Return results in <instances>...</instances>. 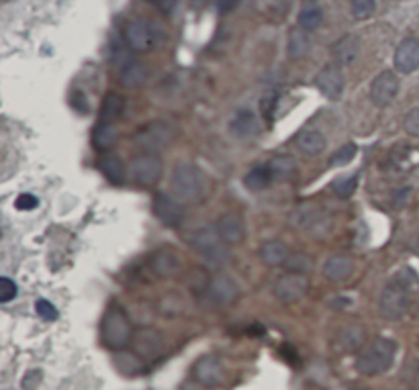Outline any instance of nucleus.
Here are the masks:
<instances>
[{
	"mask_svg": "<svg viewBox=\"0 0 419 390\" xmlns=\"http://www.w3.org/2000/svg\"><path fill=\"white\" fill-rule=\"evenodd\" d=\"M418 284V274L409 268L399 270L389 284L383 288L379 311L387 321H399L405 317L409 311V300H411V290Z\"/></svg>",
	"mask_w": 419,
	"mask_h": 390,
	"instance_id": "obj_1",
	"label": "nucleus"
},
{
	"mask_svg": "<svg viewBox=\"0 0 419 390\" xmlns=\"http://www.w3.org/2000/svg\"><path fill=\"white\" fill-rule=\"evenodd\" d=\"M395 354H397V343L393 339L377 337L364 350H360L356 358V370L364 376H381L393 366Z\"/></svg>",
	"mask_w": 419,
	"mask_h": 390,
	"instance_id": "obj_2",
	"label": "nucleus"
},
{
	"mask_svg": "<svg viewBox=\"0 0 419 390\" xmlns=\"http://www.w3.org/2000/svg\"><path fill=\"white\" fill-rule=\"evenodd\" d=\"M190 246H192V250L203 258V261H205L209 268L219 270V268L227 265V261H229L227 246H225V242L221 239V235L217 233V227H211V225L201 227V229L192 235Z\"/></svg>",
	"mask_w": 419,
	"mask_h": 390,
	"instance_id": "obj_3",
	"label": "nucleus"
},
{
	"mask_svg": "<svg viewBox=\"0 0 419 390\" xmlns=\"http://www.w3.org/2000/svg\"><path fill=\"white\" fill-rule=\"evenodd\" d=\"M101 337H103L105 346L111 350H123L125 346L131 343V339H134L131 321L121 307L113 304L107 309L103 323H101Z\"/></svg>",
	"mask_w": 419,
	"mask_h": 390,
	"instance_id": "obj_4",
	"label": "nucleus"
},
{
	"mask_svg": "<svg viewBox=\"0 0 419 390\" xmlns=\"http://www.w3.org/2000/svg\"><path fill=\"white\" fill-rule=\"evenodd\" d=\"M172 192L180 203H196L203 196V174L194 164H178L172 172Z\"/></svg>",
	"mask_w": 419,
	"mask_h": 390,
	"instance_id": "obj_5",
	"label": "nucleus"
},
{
	"mask_svg": "<svg viewBox=\"0 0 419 390\" xmlns=\"http://www.w3.org/2000/svg\"><path fill=\"white\" fill-rule=\"evenodd\" d=\"M174 137V131L168 123L164 121H151L147 125H143L138 135H136V145L140 147L143 153H157L162 151L164 147L170 145Z\"/></svg>",
	"mask_w": 419,
	"mask_h": 390,
	"instance_id": "obj_6",
	"label": "nucleus"
},
{
	"mask_svg": "<svg viewBox=\"0 0 419 390\" xmlns=\"http://www.w3.org/2000/svg\"><path fill=\"white\" fill-rule=\"evenodd\" d=\"M309 292V280L305 274H284L272 286V294L275 298L284 302V304H294L301 298H305V294Z\"/></svg>",
	"mask_w": 419,
	"mask_h": 390,
	"instance_id": "obj_7",
	"label": "nucleus"
},
{
	"mask_svg": "<svg viewBox=\"0 0 419 390\" xmlns=\"http://www.w3.org/2000/svg\"><path fill=\"white\" fill-rule=\"evenodd\" d=\"M125 43L134 51H147L157 43V27L145 18H138L125 29Z\"/></svg>",
	"mask_w": 419,
	"mask_h": 390,
	"instance_id": "obj_8",
	"label": "nucleus"
},
{
	"mask_svg": "<svg viewBox=\"0 0 419 390\" xmlns=\"http://www.w3.org/2000/svg\"><path fill=\"white\" fill-rule=\"evenodd\" d=\"M397 92H399V78L391 70L381 72L370 84V101L379 109L389 107L395 101Z\"/></svg>",
	"mask_w": 419,
	"mask_h": 390,
	"instance_id": "obj_9",
	"label": "nucleus"
},
{
	"mask_svg": "<svg viewBox=\"0 0 419 390\" xmlns=\"http://www.w3.org/2000/svg\"><path fill=\"white\" fill-rule=\"evenodd\" d=\"M131 174L141 186H153L162 178V161L153 153H141L131 161Z\"/></svg>",
	"mask_w": 419,
	"mask_h": 390,
	"instance_id": "obj_10",
	"label": "nucleus"
},
{
	"mask_svg": "<svg viewBox=\"0 0 419 390\" xmlns=\"http://www.w3.org/2000/svg\"><path fill=\"white\" fill-rule=\"evenodd\" d=\"M153 213L166 227H178L184 219V209L180 200L172 194H155L153 198Z\"/></svg>",
	"mask_w": 419,
	"mask_h": 390,
	"instance_id": "obj_11",
	"label": "nucleus"
},
{
	"mask_svg": "<svg viewBox=\"0 0 419 390\" xmlns=\"http://www.w3.org/2000/svg\"><path fill=\"white\" fill-rule=\"evenodd\" d=\"M315 86L319 88V92L329 99V101H338L344 92V76H342V70L340 66L331 64V66H325L317 78H315Z\"/></svg>",
	"mask_w": 419,
	"mask_h": 390,
	"instance_id": "obj_12",
	"label": "nucleus"
},
{
	"mask_svg": "<svg viewBox=\"0 0 419 390\" xmlns=\"http://www.w3.org/2000/svg\"><path fill=\"white\" fill-rule=\"evenodd\" d=\"M395 68L401 74H414L419 70V39L405 37L395 49Z\"/></svg>",
	"mask_w": 419,
	"mask_h": 390,
	"instance_id": "obj_13",
	"label": "nucleus"
},
{
	"mask_svg": "<svg viewBox=\"0 0 419 390\" xmlns=\"http://www.w3.org/2000/svg\"><path fill=\"white\" fill-rule=\"evenodd\" d=\"M134 352L140 358H155L162 350V335L155 329L149 327H141L138 331H134V339H131Z\"/></svg>",
	"mask_w": 419,
	"mask_h": 390,
	"instance_id": "obj_14",
	"label": "nucleus"
},
{
	"mask_svg": "<svg viewBox=\"0 0 419 390\" xmlns=\"http://www.w3.org/2000/svg\"><path fill=\"white\" fill-rule=\"evenodd\" d=\"M215 227H217V233L221 235V239L229 246H240L246 239V225H244L242 217L236 213L221 215Z\"/></svg>",
	"mask_w": 419,
	"mask_h": 390,
	"instance_id": "obj_15",
	"label": "nucleus"
},
{
	"mask_svg": "<svg viewBox=\"0 0 419 390\" xmlns=\"http://www.w3.org/2000/svg\"><path fill=\"white\" fill-rule=\"evenodd\" d=\"M194 378L203 387H219L225 378V370L217 358L205 356L194 364Z\"/></svg>",
	"mask_w": 419,
	"mask_h": 390,
	"instance_id": "obj_16",
	"label": "nucleus"
},
{
	"mask_svg": "<svg viewBox=\"0 0 419 390\" xmlns=\"http://www.w3.org/2000/svg\"><path fill=\"white\" fill-rule=\"evenodd\" d=\"M207 292H209L211 300H215L217 304H231L240 296V286H238V282L233 278L219 274V276L211 278V284H209Z\"/></svg>",
	"mask_w": 419,
	"mask_h": 390,
	"instance_id": "obj_17",
	"label": "nucleus"
},
{
	"mask_svg": "<svg viewBox=\"0 0 419 390\" xmlns=\"http://www.w3.org/2000/svg\"><path fill=\"white\" fill-rule=\"evenodd\" d=\"M358 51H360V41L356 35H344L331 47L335 66H352L358 57Z\"/></svg>",
	"mask_w": 419,
	"mask_h": 390,
	"instance_id": "obj_18",
	"label": "nucleus"
},
{
	"mask_svg": "<svg viewBox=\"0 0 419 390\" xmlns=\"http://www.w3.org/2000/svg\"><path fill=\"white\" fill-rule=\"evenodd\" d=\"M149 268H151V272H153L155 276H160V278H170V276H174V274L178 272V268H180V256H178L174 250H170V248L157 250V252L151 256V260H149Z\"/></svg>",
	"mask_w": 419,
	"mask_h": 390,
	"instance_id": "obj_19",
	"label": "nucleus"
},
{
	"mask_svg": "<svg viewBox=\"0 0 419 390\" xmlns=\"http://www.w3.org/2000/svg\"><path fill=\"white\" fill-rule=\"evenodd\" d=\"M229 131L240 139H250V137H254L258 133V119L248 109L238 111L229 121Z\"/></svg>",
	"mask_w": 419,
	"mask_h": 390,
	"instance_id": "obj_20",
	"label": "nucleus"
},
{
	"mask_svg": "<svg viewBox=\"0 0 419 390\" xmlns=\"http://www.w3.org/2000/svg\"><path fill=\"white\" fill-rule=\"evenodd\" d=\"M294 145L303 155L315 157L325 149V137H323V133H319L317 129H305L299 133Z\"/></svg>",
	"mask_w": 419,
	"mask_h": 390,
	"instance_id": "obj_21",
	"label": "nucleus"
},
{
	"mask_svg": "<svg viewBox=\"0 0 419 390\" xmlns=\"http://www.w3.org/2000/svg\"><path fill=\"white\" fill-rule=\"evenodd\" d=\"M354 274V261L348 256H335L325 261L323 265V276L331 282H344Z\"/></svg>",
	"mask_w": 419,
	"mask_h": 390,
	"instance_id": "obj_22",
	"label": "nucleus"
},
{
	"mask_svg": "<svg viewBox=\"0 0 419 390\" xmlns=\"http://www.w3.org/2000/svg\"><path fill=\"white\" fill-rule=\"evenodd\" d=\"M290 258V252L286 250V246L282 242H266L260 248V260L264 261L270 268H279V265H286V261Z\"/></svg>",
	"mask_w": 419,
	"mask_h": 390,
	"instance_id": "obj_23",
	"label": "nucleus"
},
{
	"mask_svg": "<svg viewBox=\"0 0 419 390\" xmlns=\"http://www.w3.org/2000/svg\"><path fill=\"white\" fill-rule=\"evenodd\" d=\"M99 168H101V172H103L113 184H121L123 178H125V166H123V161H121L115 153L105 151V153L99 157Z\"/></svg>",
	"mask_w": 419,
	"mask_h": 390,
	"instance_id": "obj_24",
	"label": "nucleus"
},
{
	"mask_svg": "<svg viewBox=\"0 0 419 390\" xmlns=\"http://www.w3.org/2000/svg\"><path fill=\"white\" fill-rule=\"evenodd\" d=\"M311 49V37H309V31L296 27L290 31L288 35V55L299 60V57H305Z\"/></svg>",
	"mask_w": 419,
	"mask_h": 390,
	"instance_id": "obj_25",
	"label": "nucleus"
},
{
	"mask_svg": "<svg viewBox=\"0 0 419 390\" xmlns=\"http://www.w3.org/2000/svg\"><path fill=\"white\" fill-rule=\"evenodd\" d=\"M145 78H147V70L138 60L129 62L123 70H119V80L127 88H138L145 82Z\"/></svg>",
	"mask_w": 419,
	"mask_h": 390,
	"instance_id": "obj_26",
	"label": "nucleus"
},
{
	"mask_svg": "<svg viewBox=\"0 0 419 390\" xmlns=\"http://www.w3.org/2000/svg\"><path fill=\"white\" fill-rule=\"evenodd\" d=\"M125 109V101L121 94H107V99L103 101V109H101V123H115L121 113Z\"/></svg>",
	"mask_w": 419,
	"mask_h": 390,
	"instance_id": "obj_27",
	"label": "nucleus"
},
{
	"mask_svg": "<svg viewBox=\"0 0 419 390\" xmlns=\"http://www.w3.org/2000/svg\"><path fill=\"white\" fill-rule=\"evenodd\" d=\"M270 182H272V174H270L268 164H264V166H254V168L246 174V178H244V184H246L250 190H264Z\"/></svg>",
	"mask_w": 419,
	"mask_h": 390,
	"instance_id": "obj_28",
	"label": "nucleus"
},
{
	"mask_svg": "<svg viewBox=\"0 0 419 390\" xmlns=\"http://www.w3.org/2000/svg\"><path fill=\"white\" fill-rule=\"evenodd\" d=\"M338 341H340V348H342L344 352H354V350H358V348L362 346V341H364V329H362L360 325H348L346 329L340 331Z\"/></svg>",
	"mask_w": 419,
	"mask_h": 390,
	"instance_id": "obj_29",
	"label": "nucleus"
},
{
	"mask_svg": "<svg viewBox=\"0 0 419 390\" xmlns=\"http://www.w3.org/2000/svg\"><path fill=\"white\" fill-rule=\"evenodd\" d=\"M268 168H270L272 180H290V178H294V174H296V164H294V159H292L290 155H279V157H275V159L268 164Z\"/></svg>",
	"mask_w": 419,
	"mask_h": 390,
	"instance_id": "obj_30",
	"label": "nucleus"
},
{
	"mask_svg": "<svg viewBox=\"0 0 419 390\" xmlns=\"http://www.w3.org/2000/svg\"><path fill=\"white\" fill-rule=\"evenodd\" d=\"M119 137V131L115 129V123H99L94 131V145L101 151H107L115 145Z\"/></svg>",
	"mask_w": 419,
	"mask_h": 390,
	"instance_id": "obj_31",
	"label": "nucleus"
},
{
	"mask_svg": "<svg viewBox=\"0 0 419 390\" xmlns=\"http://www.w3.org/2000/svg\"><path fill=\"white\" fill-rule=\"evenodd\" d=\"M321 21H323V10L317 8V6L305 8V10H301V14H299V27L305 29V31H309V33L315 31V29L321 25Z\"/></svg>",
	"mask_w": 419,
	"mask_h": 390,
	"instance_id": "obj_32",
	"label": "nucleus"
},
{
	"mask_svg": "<svg viewBox=\"0 0 419 390\" xmlns=\"http://www.w3.org/2000/svg\"><path fill=\"white\" fill-rule=\"evenodd\" d=\"M356 186H358V176L352 174V176H346V178H338V180L331 184V190H333L340 198H350V196L356 192Z\"/></svg>",
	"mask_w": 419,
	"mask_h": 390,
	"instance_id": "obj_33",
	"label": "nucleus"
},
{
	"mask_svg": "<svg viewBox=\"0 0 419 390\" xmlns=\"http://www.w3.org/2000/svg\"><path fill=\"white\" fill-rule=\"evenodd\" d=\"M188 286L192 292H207L209 290V284H211V276L207 274V270L199 268V270H192L190 276H188Z\"/></svg>",
	"mask_w": 419,
	"mask_h": 390,
	"instance_id": "obj_34",
	"label": "nucleus"
},
{
	"mask_svg": "<svg viewBox=\"0 0 419 390\" xmlns=\"http://www.w3.org/2000/svg\"><path fill=\"white\" fill-rule=\"evenodd\" d=\"M284 268H288V272L292 274H309L313 270V260L305 254H290Z\"/></svg>",
	"mask_w": 419,
	"mask_h": 390,
	"instance_id": "obj_35",
	"label": "nucleus"
},
{
	"mask_svg": "<svg viewBox=\"0 0 419 390\" xmlns=\"http://www.w3.org/2000/svg\"><path fill=\"white\" fill-rule=\"evenodd\" d=\"M377 0H352V14L358 21H366L374 14Z\"/></svg>",
	"mask_w": 419,
	"mask_h": 390,
	"instance_id": "obj_36",
	"label": "nucleus"
},
{
	"mask_svg": "<svg viewBox=\"0 0 419 390\" xmlns=\"http://www.w3.org/2000/svg\"><path fill=\"white\" fill-rule=\"evenodd\" d=\"M356 155V145L354 143H346L344 147H340L333 155H331V164L333 166H344L348 161H352Z\"/></svg>",
	"mask_w": 419,
	"mask_h": 390,
	"instance_id": "obj_37",
	"label": "nucleus"
},
{
	"mask_svg": "<svg viewBox=\"0 0 419 390\" xmlns=\"http://www.w3.org/2000/svg\"><path fill=\"white\" fill-rule=\"evenodd\" d=\"M403 129L411 137H419V109H414L403 119Z\"/></svg>",
	"mask_w": 419,
	"mask_h": 390,
	"instance_id": "obj_38",
	"label": "nucleus"
},
{
	"mask_svg": "<svg viewBox=\"0 0 419 390\" xmlns=\"http://www.w3.org/2000/svg\"><path fill=\"white\" fill-rule=\"evenodd\" d=\"M16 296V284L10 278H0V302H10Z\"/></svg>",
	"mask_w": 419,
	"mask_h": 390,
	"instance_id": "obj_39",
	"label": "nucleus"
},
{
	"mask_svg": "<svg viewBox=\"0 0 419 390\" xmlns=\"http://www.w3.org/2000/svg\"><path fill=\"white\" fill-rule=\"evenodd\" d=\"M35 309H37V315L41 319H45V321H55L58 319V309L49 300H37Z\"/></svg>",
	"mask_w": 419,
	"mask_h": 390,
	"instance_id": "obj_40",
	"label": "nucleus"
},
{
	"mask_svg": "<svg viewBox=\"0 0 419 390\" xmlns=\"http://www.w3.org/2000/svg\"><path fill=\"white\" fill-rule=\"evenodd\" d=\"M37 205H39V200H37L33 194H29V192L18 194V196H16V200H14V207H16L18 211H33Z\"/></svg>",
	"mask_w": 419,
	"mask_h": 390,
	"instance_id": "obj_41",
	"label": "nucleus"
},
{
	"mask_svg": "<svg viewBox=\"0 0 419 390\" xmlns=\"http://www.w3.org/2000/svg\"><path fill=\"white\" fill-rule=\"evenodd\" d=\"M39 382H41V372H39V370L29 372V374L25 376V380H23V389L25 390L37 389V387H39Z\"/></svg>",
	"mask_w": 419,
	"mask_h": 390,
	"instance_id": "obj_42",
	"label": "nucleus"
},
{
	"mask_svg": "<svg viewBox=\"0 0 419 390\" xmlns=\"http://www.w3.org/2000/svg\"><path fill=\"white\" fill-rule=\"evenodd\" d=\"M409 196H411V188H401V190L393 196V207H395V209H401V207L409 200Z\"/></svg>",
	"mask_w": 419,
	"mask_h": 390,
	"instance_id": "obj_43",
	"label": "nucleus"
},
{
	"mask_svg": "<svg viewBox=\"0 0 419 390\" xmlns=\"http://www.w3.org/2000/svg\"><path fill=\"white\" fill-rule=\"evenodd\" d=\"M215 4H217V10L221 14H227V12H231L240 4V0H215Z\"/></svg>",
	"mask_w": 419,
	"mask_h": 390,
	"instance_id": "obj_44",
	"label": "nucleus"
},
{
	"mask_svg": "<svg viewBox=\"0 0 419 390\" xmlns=\"http://www.w3.org/2000/svg\"><path fill=\"white\" fill-rule=\"evenodd\" d=\"M149 4H153L157 10H162V12H170L172 8H174V4H176V0H147Z\"/></svg>",
	"mask_w": 419,
	"mask_h": 390,
	"instance_id": "obj_45",
	"label": "nucleus"
},
{
	"mask_svg": "<svg viewBox=\"0 0 419 390\" xmlns=\"http://www.w3.org/2000/svg\"><path fill=\"white\" fill-rule=\"evenodd\" d=\"M307 2H315V0H307Z\"/></svg>",
	"mask_w": 419,
	"mask_h": 390,
	"instance_id": "obj_46",
	"label": "nucleus"
}]
</instances>
